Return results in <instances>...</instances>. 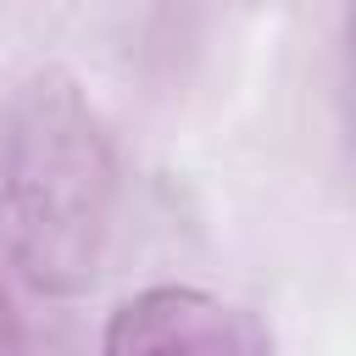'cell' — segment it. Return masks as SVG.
I'll return each instance as SVG.
<instances>
[{
  "mask_svg": "<svg viewBox=\"0 0 356 356\" xmlns=\"http://www.w3.org/2000/svg\"><path fill=\"white\" fill-rule=\"evenodd\" d=\"M0 356H28V328H22V312H17V289L0 267Z\"/></svg>",
  "mask_w": 356,
  "mask_h": 356,
  "instance_id": "277c9868",
  "label": "cell"
},
{
  "mask_svg": "<svg viewBox=\"0 0 356 356\" xmlns=\"http://www.w3.org/2000/svg\"><path fill=\"white\" fill-rule=\"evenodd\" d=\"M345 56H350V100H356V0H350V50Z\"/></svg>",
  "mask_w": 356,
  "mask_h": 356,
  "instance_id": "5b68a950",
  "label": "cell"
},
{
  "mask_svg": "<svg viewBox=\"0 0 356 356\" xmlns=\"http://www.w3.org/2000/svg\"><path fill=\"white\" fill-rule=\"evenodd\" d=\"M234 312L200 284H145L106 312L100 356H222Z\"/></svg>",
  "mask_w": 356,
  "mask_h": 356,
  "instance_id": "7a4b0ae2",
  "label": "cell"
},
{
  "mask_svg": "<svg viewBox=\"0 0 356 356\" xmlns=\"http://www.w3.org/2000/svg\"><path fill=\"white\" fill-rule=\"evenodd\" d=\"M222 356H278V339H273L267 317H261V312H250V306H239V312H234V334H228V350H222Z\"/></svg>",
  "mask_w": 356,
  "mask_h": 356,
  "instance_id": "3957f363",
  "label": "cell"
},
{
  "mask_svg": "<svg viewBox=\"0 0 356 356\" xmlns=\"http://www.w3.org/2000/svg\"><path fill=\"white\" fill-rule=\"evenodd\" d=\"M122 200L117 139L61 61L28 67L0 106V267L39 300L100 284Z\"/></svg>",
  "mask_w": 356,
  "mask_h": 356,
  "instance_id": "6da1fadb",
  "label": "cell"
}]
</instances>
